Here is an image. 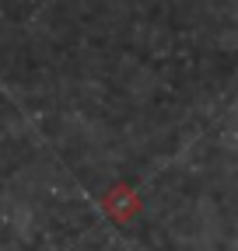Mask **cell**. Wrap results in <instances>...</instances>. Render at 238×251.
Returning a JSON list of instances; mask_svg holds the SVG:
<instances>
[{
	"mask_svg": "<svg viewBox=\"0 0 238 251\" xmlns=\"http://www.w3.org/2000/svg\"><path fill=\"white\" fill-rule=\"evenodd\" d=\"M102 209H105L112 220H119V224H130V216L140 213V196L133 192L126 181H119V185H112L109 192L102 196Z\"/></svg>",
	"mask_w": 238,
	"mask_h": 251,
	"instance_id": "obj_1",
	"label": "cell"
}]
</instances>
